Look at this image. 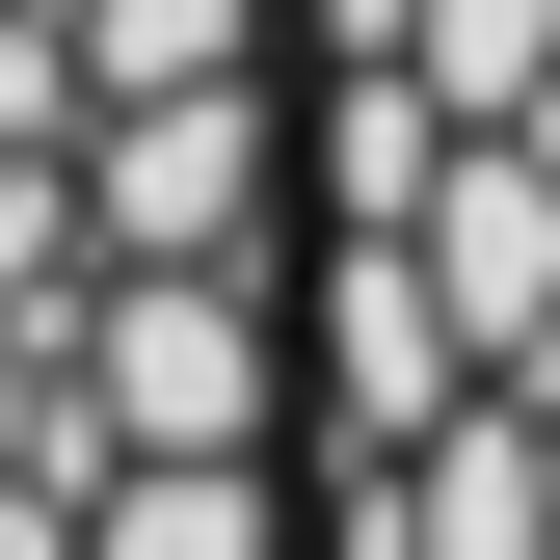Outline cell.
Here are the masks:
<instances>
[{"instance_id":"cell-1","label":"cell","mask_w":560,"mask_h":560,"mask_svg":"<svg viewBox=\"0 0 560 560\" xmlns=\"http://www.w3.org/2000/svg\"><path fill=\"white\" fill-rule=\"evenodd\" d=\"M81 214H107V267H241V294H294V81L107 107L81 133Z\"/></svg>"},{"instance_id":"cell-2","label":"cell","mask_w":560,"mask_h":560,"mask_svg":"<svg viewBox=\"0 0 560 560\" xmlns=\"http://www.w3.org/2000/svg\"><path fill=\"white\" fill-rule=\"evenodd\" d=\"M81 400H107V454H267L294 428V294H241V267H107Z\"/></svg>"},{"instance_id":"cell-3","label":"cell","mask_w":560,"mask_h":560,"mask_svg":"<svg viewBox=\"0 0 560 560\" xmlns=\"http://www.w3.org/2000/svg\"><path fill=\"white\" fill-rule=\"evenodd\" d=\"M294 81V0H81V107H214Z\"/></svg>"},{"instance_id":"cell-4","label":"cell","mask_w":560,"mask_h":560,"mask_svg":"<svg viewBox=\"0 0 560 560\" xmlns=\"http://www.w3.org/2000/svg\"><path fill=\"white\" fill-rule=\"evenodd\" d=\"M81 560H294V454H133Z\"/></svg>"}]
</instances>
